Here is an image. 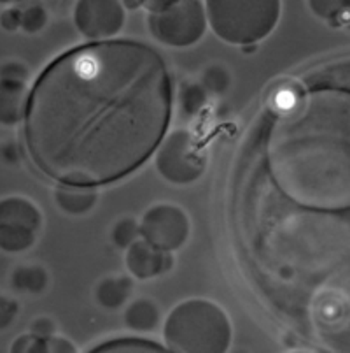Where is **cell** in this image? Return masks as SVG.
<instances>
[{
  "label": "cell",
  "mask_w": 350,
  "mask_h": 353,
  "mask_svg": "<svg viewBox=\"0 0 350 353\" xmlns=\"http://www.w3.org/2000/svg\"><path fill=\"white\" fill-rule=\"evenodd\" d=\"M172 109L153 48L107 41L54 60L28 99L25 139L35 165L63 185L95 187L139 169L160 146Z\"/></svg>",
  "instance_id": "obj_1"
},
{
  "label": "cell",
  "mask_w": 350,
  "mask_h": 353,
  "mask_svg": "<svg viewBox=\"0 0 350 353\" xmlns=\"http://www.w3.org/2000/svg\"><path fill=\"white\" fill-rule=\"evenodd\" d=\"M163 338L170 353H228L231 323L217 304L191 299L173 307Z\"/></svg>",
  "instance_id": "obj_2"
},
{
  "label": "cell",
  "mask_w": 350,
  "mask_h": 353,
  "mask_svg": "<svg viewBox=\"0 0 350 353\" xmlns=\"http://www.w3.org/2000/svg\"><path fill=\"white\" fill-rule=\"evenodd\" d=\"M205 8L212 30L230 44H252L265 39L281 16L277 0H210Z\"/></svg>",
  "instance_id": "obj_3"
},
{
  "label": "cell",
  "mask_w": 350,
  "mask_h": 353,
  "mask_svg": "<svg viewBox=\"0 0 350 353\" xmlns=\"http://www.w3.org/2000/svg\"><path fill=\"white\" fill-rule=\"evenodd\" d=\"M147 25L153 37L172 48H186L200 41L207 20L201 2L177 0V2H149Z\"/></svg>",
  "instance_id": "obj_4"
},
{
  "label": "cell",
  "mask_w": 350,
  "mask_h": 353,
  "mask_svg": "<svg viewBox=\"0 0 350 353\" xmlns=\"http://www.w3.org/2000/svg\"><path fill=\"white\" fill-rule=\"evenodd\" d=\"M207 157L198 141L188 130H175L160 144L156 153V169L175 185L197 181L205 172Z\"/></svg>",
  "instance_id": "obj_5"
},
{
  "label": "cell",
  "mask_w": 350,
  "mask_h": 353,
  "mask_svg": "<svg viewBox=\"0 0 350 353\" xmlns=\"http://www.w3.org/2000/svg\"><path fill=\"white\" fill-rule=\"evenodd\" d=\"M43 229V214L27 197H6L0 201V250L21 253L35 245Z\"/></svg>",
  "instance_id": "obj_6"
},
{
  "label": "cell",
  "mask_w": 350,
  "mask_h": 353,
  "mask_svg": "<svg viewBox=\"0 0 350 353\" xmlns=\"http://www.w3.org/2000/svg\"><path fill=\"white\" fill-rule=\"evenodd\" d=\"M140 236L154 248L173 252L181 248L188 239L189 220L179 206L158 204L144 213L140 221Z\"/></svg>",
  "instance_id": "obj_7"
},
{
  "label": "cell",
  "mask_w": 350,
  "mask_h": 353,
  "mask_svg": "<svg viewBox=\"0 0 350 353\" xmlns=\"http://www.w3.org/2000/svg\"><path fill=\"white\" fill-rule=\"evenodd\" d=\"M74 20L88 39H109L123 28L124 6L116 0H83L76 6Z\"/></svg>",
  "instance_id": "obj_8"
},
{
  "label": "cell",
  "mask_w": 350,
  "mask_h": 353,
  "mask_svg": "<svg viewBox=\"0 0 350 353\" xmlns=\"http://www.w3.org/2000/svg\"><path fill=\"white\" fill-rule=\"evenodd\" d=\"M170 252L154 248L147 241L137 239L127 252L128 271L139 280H151L172 268Z\"/></svg>",
  "instance_id": "obj_9"
},
{
  "label": "cell",
  "mask_w": 350,
  "mask_h": 353,
  "mask_svg": "<svg viewBox=\"0 0 350 353\" xmlns=\"http://www.w3.org/2000/svg\"><path fill=\"white\" fill-rule=\"evenodd\" d=\"M27 83L0 79V123L16 125L27 117L28 108Z\"/></svg>",
  "instance_id": "obj_10"
},
{
  "label": "cell",
  "mask_w": 350,
  "mask_h": 353,
  "mask_svg": "<svg viewBox=\"0 0 350 353\" xmlns=\"http://www.w3.org/2000/svg\"><path fill=\"white\" fill-rule=\"evenodd\" d=\"M54 199L60 210L65 213L79 216L86 214L95 208L98 194L91 187H76V185H60L54 190Z\"/></svg>",
  "instance_id": "obj_11"
},
{
  "label": "cell",
  "mask_w": 350,
  "mask_h": 353,
  "mask_svg": "<svg viewBox=\"0 0 350 353\" xmlns=\"http://www.w3.org/2000/svg\"><path fill=\"white\" fill-rule=\"evenodd\" d=\"M131 290H133V280L130 276H107L96 287L95 297L98 304L105 310H118L123 304H127Z\"/></svg>",
  "instance_id": "obj_12"
},
{
  "label": "cell",
  "mask_w": 350,
  "mask_h": 353,
  "mask_svg": "<svg viewBox=\"0 0 350 353\" xmlns=\"http://www.w3.org/2000/svg\"><path fill=\"white\" fill-rule=\"evenodd\" d=\"M124 323L135 332H149L160 323V310L151 299H137L124 311Z\"/></svg>",
  "instance_id": "obj_13"
},
{
  "label": "cell",
  "mask_w": 350,
  "mask_h": 353,
  "mask_svg": "<svg viewBox=\"0 0 350 353\" xmlns=\"http://www.w3.org/2000/svg\"><path fill=\"white\" fill-rule=\"evenodd\" d=\"M11 285L21 294H43L50 285V274L43 265H19L12 271Z\"/></svg>",
  "instance_id": "obj_14"
},
{
  "label": "cell",
  "mask_w": 350,
  "mask_h": 353,
  "mask_svg": "<svg viewBox=\"0 0 350 353\" xmlns=\"http://www.w3.org/2000/svg\"><path fill=\"white\" fill-rule=\"evenodd\" d=\"M88 353H170L160 343L142 338H118L109 339L95 346Z\"/></svg>",
  "instance_id": "obj_15"
},
{
  "label": "cell",
  "mask_w": 350,
  "mask_h": 353,
  "mask_svg": "<svg viewBox=\"0 0 350 353\" xmlns=\"http://www.w3.org/2000/svg\"><path fill=\"white\" fill-rule=\"evenodd\" d=\"M205 104H207V92L201 88L200 83L184 81L179 86L177 105L182 117H198L204 111Z\"/></svg>",
  "instance_id": "obj_16"
},
{
  "label": "cell",
  "mask_w": 350,
  "mask_h": 353,
  "mask_svg": "<svg viewBox=\"0 0 350 353\" xmlns=\"http://www.w3.org/2000/svg\"><path fill=\"white\" fill-rule=\"evenodd\" d=\"M201 88L212 95L226 94L231 86V74L223 63H210L204 69L200 76Z\"/></svg>",
  "instance_id": "obj_17"
},
{
  "label": "cell",
  "mask_w": 350,
  "mask_h": 353,
  "mask_svg": "<svg viewBox=\"0 0 350 353\" xmlns=\"http://www.w3.org/2000/svg\"><path fill=\"white\" fill-rule=\"evenodd\" d=\"M140 236V225L133 218H121L112 229V241L118 248H130Z\"/></svg>",
  "instance_id": "obj_18"
},
{
  "label": "cell",
  "mask_w": 350,
  "mask_h": 353,
  "mask_svg": "<svg viewBox=\"0 0 350 353\" xmlns=\"http://www.w3.org/2000/svg\"><path fill=\"white\" fill-rule=\"evenodd\" d=\"M47 23V12L41 4L28 6L27 9H21V28L27 34H37L43 30Z\"/></svg>",
  "instance_id": "obj_19"
},
{
  "label": "cell",
  "mask_w": 350,
  "mask_h": 353,
  "mask_svg": "<svg viewBox=\"0 0 350 353\" xmlns=\"http://www.w3.org/2000/svg\"><path fill=\"white\" fill-rule=\"evenodd\" d=\"M9 353H47V339H41L34 334H21L12 341Z\"/></svg>",
  "instance_id": "obj_20"
},
{
  "label": "cell",
  "mask_w": 350,
  "mask_h": 353,
  "mask_svg": "<svg viewBox=\"0 0 350 353\" xmlns=\"http://www.w3.org/2000/svg\"><path fill=\"white\" fill-rule=\"evenodd\" d=\"M30 78V70L21 62H6L0 65V79L6 81L27 83Z\"/></svg>",
  "instance_id": "obj_21"
},
{
  "label": "cell",
  "mask_w": 350,
  "mask_h": 353,
  "mask_svg": "<svg viewBox=\"0 0 350 353\" xmlns=\"http://www.w3.org/2000/svg\"><path fill=\"white\" fill-rule=\"evenodd\" d=\"M18 303L14 299H11V297H6L0 292V330H6L8 327L12 325V322L18 316Z\"/></svg>",
  "instance_id": "obj_22"
},
{
  "label": "cell",
  "mask_w": 350,
  "mask_h": 353,
  "mask_svg": "<svg viewBox=\"0 0 350 353\" xmlns=\"http://www.w3.org/2000/svg\"><path fill=\"white\" fill-rule=\"evenodd\" d=\"M54 332H56V323L50 316H39L30 325V334H34V336L41 339L53 338Z\"/></svg>",
  "instance_id": "obj_23"
},
{
  "label": "cell",
  "mask_w": 350,
  "mask_h": 353,
  "mask_svg": "<svg viewBox=\"0 0 350 353\" xmlns=\"http://www.w3.org/2000/svg\"><path fill=\"white\" fill-rule=\"evenodd\" d=\"M0 27L8 32H14L21 28V9L11 8L0 12Z\"/></svg>",
  "instance_id": "obj_24"
},
{
  "label": "cell",
  "mask_w": 350,
  "mask_h": 353,
  "mask_svg": "<svg viewBox=\"0 0 350 353\" xmlns=\"http://www.w3.org/2000/svg\"><path fill=\"white\" fill-rule=\"evenodd\" d=\"M47 353H79L72 341L60 336H53L47 339Z\"/></svg>",
  "instance_id": "obj_25"
},
{
  "label": "cell",
  "mask_w": 350,
  "mask_h": 353,
  "mask_svg": "<svg viewBox=\"0 0 350 353\" xmlns=\"http://www.w3.org/2000/svg\"><path fill=\"white\" fill-rule=\"evenodd\" d=\"M0 159L4 160L8 165H16L19 163L21 153H19V146L16 143H6L0 146Z\"/></svg>",
  "instance_id": "obj_26"
},
{
  "label": "cell",
  "mask_w": 350,
  "mask_h": 353,
  "mask_svg": "<svg viewBox=\"0 0 350 353\" xmlns=\"http://www.w3.org/2000/svg\"><path fill=\"white\" fill-rule=\"evenodd\" d=\"M336 25H345V27L350 30V2H345L342 14H340L338 18V23Z\"/></svg>",
  "instance_id": "obj_27"
},
{
  "label": "cell",
  "mask_w": 350,
  "mask_h": 353,
  "mask_svg": "<svg viewBox=\"0 0 350 353\" xmlns=\"http://www.w3.org/2000/svg\"><path fill=\"white\" fill-rule=\"evenodd\" d=\"M291 353H314V352H307V350H296V352H291Z\"/></svg>",
  "instance_id": "obj_28"
},
{
  "label": "cell",
  "mask_w": 350,
  "mask_h": 353,
  "mask_svg": "<svg viewBox=\"0 0 350 353\" xmlns=\"http://www.w3.org/2000/svg\"><path fill=\"white\" fill-rule=\"evenodd\" d=\"M235 353H245V352H235Z\"/></svg>",
  "instance_id": "obj_29"
}]
</instances>
